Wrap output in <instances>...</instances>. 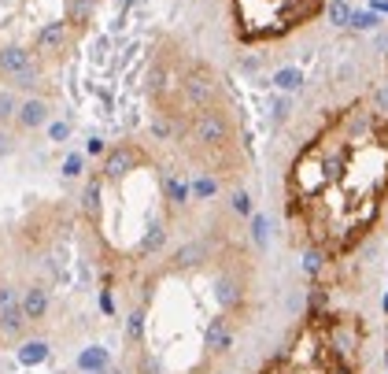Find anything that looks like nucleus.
I'll return each instance as SVG.
<instances>
[{
	"mask_svg": "<svg viewBox=\"0 0 388 374\" xmlns=\"http://www.w3.org/2000/svg\"><path fill=\"white\" fill-rule=\"evenodd\" d=\"M45 119H48V104H45V101H30V104H23V111H19V126H26V130L41 126Z\"/></svg>",
	"mask_w": 388,
	"mask_h": 374,
	"instance_id": "6",
	"label": "nucleus"
},
{
	"mask_svg": "<svg viewBox=\"0 0 388 374\" xmlns=\"http://www.w3.org/2000/svg\"><path fill=\"white\" fill-rule=\"evenodd\" d=\"M23 360H26V363L45 360V345H26V348H23Z\"/></svg>",
	"mask_w": 388,
	"mask_h": 374,
	"instance_id": "9",
	"label": "nucleus"
},
{
	"mask_svg": "<svg viewBox=\"0 0 388 374\" xmlns=\"http://www.w3.org/2000/svg\"><path fill=\"white\" fill-rule=\"evenodd\" d=\"M278 86H281V89L300 86V71H281V74H278Z\"/></svg>",
	"mask_w": 388,
	"mask_h": 374,
	"instance_id": "8",
	"label": "nucleus"
},
{
	"mask_svg": "<svg viewBox=\"0 0 388 374\" xmlns=\"http://www.w3.org/2000/svg\"><path fill=\"white\" fill-rule=\"evenodd\" d=\"M23 315H26V322H41L48 315V285L45 282H34L23 293Z\"/></svg>",
	"mask_w": 388,
	"mask_h": 374,
	"instance_id": "4",
	"label": "nucleus"
},
{
	"mask_svg": "<svg viewBox=\"0 0 388 374\" xmlns=\"http://www.w3.org/2000/svg\"><path fill=\"white\" fill-rule=\"evenodd\" d=\"M388 197V111L351 101L296 152L288 215L314 245H351L374 226Z\"/></svg>",
	"mask_w": 388,
	"mask_h": 374,
	"instance_id": "1",
	"label": "nucleus"
},
{
	"mask_svg": "<svg viewBox=\"0 0 388 374\" xmlns=\"http://www.w3.org/2000/svg\"><path fill=\"white\" fill-rule=\"evenodd\" d=\"M230 341H233V330L225 327V319H215L211 327H207V348L225 352V348H230Z\"/></svg>",
	"mask_w": 388,
	"mask_h": 374,
	"instance_id": "5",
	"label": "nucleus"
},
{
	"mask_svg": "<svg viewBox=\"0 0 388 374\" xmlns=\"http://www.w3.org/2000/svg\"><path fill=\"white\" fill-rule=\"evenodd\" d=\"M96 0H67V11H71V19L74 23H86L89 19V11H93Z\"/></svg>",
	"mask_w": 388,
	"mask_h": 374,
	"instance_id": "7",
	"label": "nucleus"
},
{
	"mask_svg": "<svg viewBox=\"0 0 388 374\" xmlns=\"http://www.w3.org/2000/svg\"><path fill=\"white\" fill-rule=\"evenodd\" d=\"M326 8V0H233V19L240 41L285 38L296 26H307Z\"/></svg>",
	"mask_w": 388,
	"mask_h": 374,
	"instance_id": "2",
	"label": "nucleus"
},
{
	"mask_svg": "<svg viewBox=\"0 0 388 374\" xmlns=\"http://www.w3.org/2000/svg\"><path fill=\"white\" fill-rule=\"evenodd\" d=\"M26 315H23V297L19 289L0 285V334L4 337H23L26 334Z\"/></svg>",
	"mask_w": 388,
	"mask_h": 374,
	"instance_id": "3",
	"label": "nucleus"
}]
</instances>
